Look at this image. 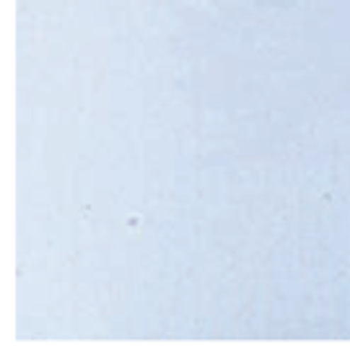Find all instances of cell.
Returning <instances> with one entry per match:
<instances>
[]
</instances>
